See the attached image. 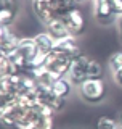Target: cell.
<instances>
[{
	"mask_svg": "<svg viewBox=\"0 0 122 129\" xmlns=\"http://www.w3.org/2000/svg\"><path fill=\"white\" fill-rule=\"evenodd\" d=\"M74 8L77 7L72 0H32V10L43 24L55 18H63Z\"/></svg>",
	"mask_w": 122,
	"mask_h": 129,
	"instance_id": "obj_1",
	"label": "cell"
},
{
	"mask_svg": "<svg viewBox=\"0 0 122 129\" xmlns=\"http://www.w3.org/2000/svg\"><path fill=\"white\" fill-rule=\"evenodd\" d=\"M19 40H21V37H18L16 32L11 31L10 26L0 27V52H2V56H10L11 53H15Z\"/></svg>",
	"mask_w": 122,
	"mask_h": 129,
	"instance_id": "obj_6",
	"label": "cell"
},
{
	"mask_svg": "<svg viewBox=\"0 0 122 129\" xmlns=\"http://www.w3.org/2000/svg\"><path fill=\"white\" fill-rule=\"evenodd\" d=\"M72 89H74V84L71 82V79H69L68 76L58 78L55 81V84L51 86V90L58 97H61V99H68V97L72 94Z\"/></svg>",
	"mask_w": 122,
	"mask_h": 129,
	"instance_id": "obj_14",
	"label": "cell"
},
{
	"mask_svg": "<svg viewBox=\"0 0 122 129\" xmlns=\"http://www.w3.org/2000/svg\"><path fill=\"white\" fill-rule=\"evenodd\" d=\"M0 10H15L18 11L16 0H0Z\"/></svg>",
	"mask_w": 122,
	"mask_h": 129,
	"instance_id": "obj_19",
	"label": "cell"
},
{
	"mask_svg": "<svg viewBox=\"0 0 122 129\" xmlns=\"http://www.w3.org/2000/svg\"><path fill=\"white\" fill-rule=\"evenodd\" d=\"M119 39H120V42H122V16L119 18Z\"/></svg>",
	"mask_w": 122,
	"mask_h": 129,
	"instance_id": "obj_22",
	"label": "cell"
},
{
	"mask_svg": "<svg viewBox=\"0 0 122 129\" xmlns=\"http://www.w3.org/2000/svg\"><path fill=\"white\" fill-rule=\"evenodd\" d=\"M79 97L88 105H98L108 95V86L103 78H90L77 87Z\"/></svg>",
	"mask_w": 122,
	"mask_h": 129,
	"instance_id": "obj_2",
	"label": "cell"
},
{
	"mask_svg": "<svg viewBox=\"0 0 122 129\" xmlns=\"http://www.w3.org/2000/svg\"><path fill=\"white\" fill-rule=\"evenodd\" d=\"M112 79H114V82H116L119 87H122V68H119V70H116V71H112Z\"/></svg>",
	"mask_w": 122,
	"mask_h": 129,
	"instance_id": "obj_21",
	"label": "cell"
},
{
	"mask_svg": "<svg viewBox=\"0 0 122 129\" xmlns=\"http://www.w3.org/2000/svg\"><path fill=\"white\" fill-rule=\"evenodd\" d=\"M72 60L66 58L64 55L58 53V52H51L45 56L43 60V68H47L50 73H53L56 78H64V76L69 74V70H71Z\"/></svg>",
	"mask_w": 122,
	"mask_h": 129,
	"instance_id": "obj_3",
	"label": "cell"
},
{
	"mask_svg": "<svg viewBox=\"0 0 122 129\" xmlns=\"http://www.w3.org/2000/svg\"><path fill=\"white\" fill-rule=\"evenodd\" d=\"M63 21H64L69 34H71L72 37H80L85 32V29H87L85 16L82 15V11H80L79 8H74V10H71L68 15H64Z\"/></svg>",
	"mask_w": 122,
	"mask_h": 129,
	"instance_id": "obj_5",
	"label": "cell"
},
{
	"mask_svg": "<svg viewBox=\"0 0 122 129\" xmlns=\"http://www.w3.org/2000/svg\"><path fill=\"white\" fill-rule=\"evenodd\" d=\"M55 52L64 55L66 58L69 60H77L79 56H82V50H80L79 44L76 42V37H66V39H61V40H56V45H55Z\"/></svg>",
	"mask_w": 122,
	"mask_h": 129,
	"instance_id": "obj_9",
	"label": "cell"
},
{
	"mask_svg": "<svg viewBox=\"0 0 122 129\" xmlns=\"http://www.w3.org/2000/svg\"><path fill=\"white\" fill-rule=\"evenodd\" d=\"M93 16L100 26H111L119 18L112 11L109 0H93Z\"/></svg>",
	"mask_w": 122,
	"mask_h": 129,
	"instance_id": "obj_4",
	"label": "cell"
},
{
	"mask_svg": "<svg viewBox=\"0 0 122 129\" xmlns=\"http://www.w3.org/2000/svg\"><path fill=\"white\" fill-rule=\"evenodd\" d=\"M45 27H47V32L55 40H61V39L71 37L66 24H64V21H63V18H55V19H51V21H48L45 24Z\"/></svg>",
	"mask_w": 122,
	"mask_h": 129,
	"instance_id": "obj_11",
	"label": "cell"
},
{
	"mask_svg": "<svg viewBox=\"0 0 122 129\" xmlns=\"http://www.w3.org/2000/svg\"><path fill=\"white\" fill-rule=\"evenodd\" d=\"M96 129H120V123L111 116H100L96 121Z\"/></svg>",
	"mask_w": 122,
	"mask_h": 129,
	"instance_id": "obj_15",
	"label": "cell"
},
{
	"mask_svg": "<svg viewBox=\"0 0 122 129\" xmlns=\"http://www.w3.org/2000/svg\"><path fill=\"white\" fill-rule=\"evenodd\" d=\"M120 129H122V127H120Z\"/></svg>",
	"mask_w": 122,
	"mask_h": 129,
	"instance_id": "obj_25",
	"label": "cell"
},
{
	"mask_svg": "<svg viewBox=\"0 0 122 129\" xmlns=\"http://www.w3.org/2000/svg\"><path fill=\"white\" fill-rule=\"evenodd\" d=\"M108 64H109V68H111V71H116V70H119V68H122V50L116 52V53H112L109 56Z\"/></svg>",
	"mask_w": 122,
	"mask_h": 129,
	"instance_id": "obj_18",
	"label": "cell"
},
{
	"mask_svg": "<svg viewBox=\"0 0 122 129\" xmlns=\"http://www.w3.org/2000/svg\"><path fill=\"white\" fill-rule=\"evenodd\" d=\"M109 5H111L112 11L120 18L122 16V0H109Z\"/></svg>",
	"mask_w": 122,
	"mask_h": 129,
	"instance_id": "obj_20",
	"label": "cell"
},
{
	"mask_svg": "<svg viewBox=\"0 0 122 129\" xmlns=\"http://www.w3.org/2000/svg\"><path fill=\"white\" fill-rule=\"evenodd\" d=\"M87 76H88V79L90 78H101V76H103V66L100 64V61H96V60H93V58H88Z\"/></svg>",
	"mask_w": 122,
	"mask_h": 129,
	"instance_id": "obj_16",
	"label": "cell"
},
{
	"mask_svg": "<svg viewBox=\"0 0 122 129\" xmlns=\"http://www.w3.org/2000/svg\"><path fill=\"white\" fill-rule=\"evenodd\" d=\"M37 97L39 102L43 105H48L55 113L61 111L64 107H66V99H61L55 94L51 89H45V87H37Z\"/></svg>",
	"mask_w": 122,
	"mask_h": 129,
	"instance_id": "obj_10",
	"label": "cell"
},
{
	"mask_svg": "<svg viewBox=\"0 0 122 129\" xmlns=\"http://www.w3.org/2000/svg\"><path fill=\"white\" fill-rule=\"evenodd\" d=\"M26 73V68L16 56L11 53L10 56L0 55V78H11V76H19Z\"/></svg>",
	"mask_w": 122,
	"mask_h": 129,
	"instance_id": "obj_7",
	"label": "cell"
},
{
	"mask_svg": "<svg viewBox=\"0 0 122 129\" xmlns=\"http://www.w3.org/2000/svg\"><path fill=\"white\" fill-rule=\"evenodd\" d=\"M32 76H34L35 82H37V87H45V89H51V86L55 84V81L58 79L53 73H50L43 66L37 68V70L32 73Z\"/></svg>",
	"mask_w": 122,
	"mask_h": 129,
	"instance_id": "obj_12",
	"label": "cell"
},
{
	"mask_svg": "<svg viewBox=\"0 0 122 129\" xmlns=\"http://www.w3.org/2000/svg\"><path fill=\"white\" fill-rule=\"evenodd\" d=\"M119 123H120V127H122V115H120V119H119Z\"/></svg>",
	"mask_w": 122,
	"mask_h": 129,
	"instance_id": "obj_24",
	"label": "cell"
},
{
	"mask_svg": "<svg viewBox=\"0 0 122 129\" xmlns=\"http://www.w3.org/2000/svg\"><path fill=\"white\" fill-rule=\"evenodd\" d=\"M88 58H90V56L82 55V56H79L77 60H74L72 64H71V70H69L68 78L71 79V82L74 84V86H77V87H79L84 81L88 79V76H87V63H88Z\"/></svg>",
	"mask_w": 122,
	"mask_h": 129,
	"instance_id": "obj_8",
	"label": "cell"
},
{
	"mask_svg": "<svg viewBox=\"0 0 122 129\" xmlns=\"http://www.w3.org/2000/svg\"><path fill=\"white\" fill-rule=\"evenodd\" d=\"M34 40H35V44H37L39 50L42 52L43 55H48V53H51V52L55 50L56 40L51 37V36L48 34L47 31H45V32H39V34H35V36H34Z\"/></svg>",
	"mask_w": 122,
	"mask_h": 129,
	"instance_id": "obj_13",
	"label": "cell"
},
{
	"mask_svg": "<svg viewBox=\"0 0 122 129\" xmlns=\"http://www.w3.org/2000/svg\"><path fill=\"white\" fill-rule=\"evenodd\" d=\"M53 127H55L53 116H39L34 124V129H53Z\"/></svg>",
	"mask_w": 122,
	"mask_h": 129,
	"instance_id": "obj_17",
	"label": "cell"
},
{
	"mask_svg": "<svg viewBox=\"0 0 122 129\" xmlns=\"http://www.w3.org/2000/svg\"><path fill=\"white\" fill-rule=\"evenodd\" d=\"M72 2H74V3H76V5H77V3H80V2H84V0H72Z\"/></svg>",
	"mask_w": 122,
	"mask_h": 129,
	"instance_id": "obj_23",
	"label": "cell"
}]
</instances>
